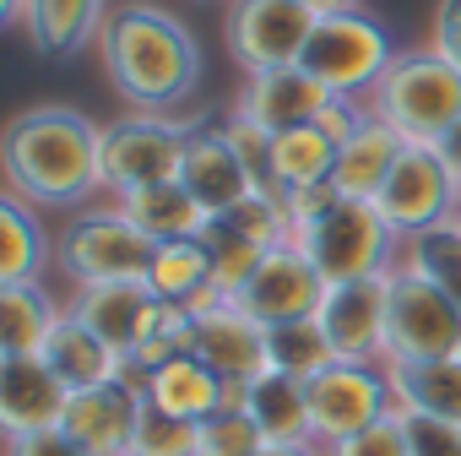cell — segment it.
I'll list each match as a JSON object with an SVG mask.
<instances>
[{
	"instance_id": "1",
	"label": "cell",
	"mask_w": 461,
	"mask_h": 456,
	"mask_svg": "<svg viewBox=\"0 0 461 456\" xmlns=\"http://www.w3.org/2000/svg\"><path fill=\"white\" fill-rule=\"evenodd\" d=\"M104 125L71 104H33L0 131V174L6 190L39 212H82L104 196L98 163Z\"/></svg>"
},
{
	"instance_id": "2",
	"label": "cell",
	"mask_w": 461,
	"mask_h": 456,
	"mask_svg": "<svg viewBox=\"0 0 461 456\" xmlns=\"http://www.w3.org/2000/svg\"><path fill=\"white\" fill-rule=\"evenodd\" d=\"M93 50L109 87L131 109H152V114L185 109L206 77V50L195 28L158 0H120Z\"/></svg>"
},
{
	"instance_id": "3",
	"label": "cell",
	"mask_w": 461,
	"mask_h": 456,
	"mask_svg": "<svg viewBox=\"0 0 461 456\" xmlns=\"http://www.w3.org/2000/svg\"><path fill=\"white\" fill-rule=\"evenodd\" d=\"M369 114H380L412 147H439V136L461 120V71L434 44L396 50L369 93Z\"/></svg>"
},
{
	"instance_id": "4",
	"label": "cell",
	"mask_w": 461,
	"mask_h": 456,
	"mask_svg": "<svg viewBox=\"0 0 461 456\" xmlns=\"http://www.w3.org/2000/svg\"><path fill=\"white\" fill-rule=\"evenodd\" d=\"M152 251L158 245L120 212V201H93L82 212H66V223L55 228V272L71 288L147 278Z\"/></svg>"
},
{
	"instance_id": "5",
	"label": "cell",
	"mask_w": 461,
	"mask_h": 456,
	"mask_svg": "<svg viewBox=\"0 0 461 456\" xmlns=\"http://www.w3.org/2000/svg\"><path fill=\"white\" fill-rule=\"evenodd\" d=\"M396 60V44L385 33V23L364 6H342L315 17V33L304 44V71L331 93V98H364L375 93V82L385 77V66Z\"/></svg>"
},
{
	"instance_id": "6",
	"label": "cell",
	"mask_w": 461,
	"mask_h": 456,
	"mask_svg": "<svg viewBox=\"0 0 461 456\" xmlns=\"http://www.w3.org/2000/svg\"><path fill=\"white\" fill-rule=\"evenodd\" d=\"M195 120L201 114L179 120V114H152V109H125L120 120H109L104 125V141H98L104 196H131V190L179 179L185 141H190Z\"/></svg>"
},
{
	"instance_id": "7",
	"label": "cell",
	"mask_w": 461,
	"mask_h": 456,
	"mask_svg": "<svg viewBox=\"0 0 461 456\" xmlns=\"http://www.w3.org/2000/svg\"><path fill=\"white\" fill-rule=\"evenodd\" d=\"M294 245L315 261V272L326 283H353V278L391 272L396 251H402V240L385 228V217L375 212V201H353V196H342L310 228H299Z\"/></svg>"
},
{
	"instance_id": "8",
	"label": "cell",
	"mask_w": 461,
	"mask_h": 456,
	"mask_svg": "<svg viewBox=\"0 0 461 456\" xmlns=\"http://www.w3.org/2000/svg\"><path fill=\"white\" fill-rule=\"evenodd\" d=\"M315 33V12L299 0H228L222 6V50L245 77L299 66Z\"/></svg>"
},
{
	"instance_id": "9",
	"label": "cell",
	"mask_w": 461,
	"mask_h": 456,
	"mask_svg": "<svg viewBox=\"0 0 461 456\" xmlns=\"http://www.w3.org/2000/svg\"><path fill=\"white\" fill-rule=\"evenodd\" d=\"M375 212L385 217V228L396 240H412L434 223L461 217V179H456V169L445 163L439 147H412L407 141V152L396 158L391 179L375 196Z\"/></svg>"
},
{
	"instance_id": "10",
	"label": "cell",
	"mask_w": 461,
	"mask_h": 456,
	"mask_svg": "<svg viewBox=\"0 0 461 456\" xmlns=\"http://www.w3.org/2000/svg\"><path fill=\"white\" fill-rule=\"evenodd\" d=\"M450 353H461V305L445 288L396 267L385 310V364H423Z\"/></svg>"
},
{
	"instance_id": "11",
	"label": "cell",
	"mask_w": 461,
	"mask_h": 456,
	"mask_svg": "<svg viewBox=\"0 0 461 456\" xmlns=\"http://www.w3.org/2000/svg\"><path fill=\"white\" fill-rule=\"evenodd\" d=\"M304 397H310V429H315L321 445L348 440L358 429H375L380 418L396 413V391H391L385 364L337 359V364H326L321 375L304 380Z\"/></svg>"
},
{
	"instance_id": "12",
	"label": "cell",
	"mask_w": 461,
	"mask_h": 456,
	"mask_svg": "<svg viewBox=\"0 0 461 456\" xmlns=\"http://www.w3.org/2000/svg\"><path fill=\"white\" fill-rule=\"evenodd\" d=\"M396 272V267H391ZM391 272L353 278V283H326V299L315 321L326 326L337 359L353 364H385V310H391Z\"/></svg>"
},
{
	"instance_id": "13",
	"label": "cell",
	"mask_w": 461,
	"mask_h": 456,
	"mask_svg": "<svg viewBox=\"0 0 461 456\" xmlns=\"http://www.w3.org/2000/svg\"><path fill=\"white\" fill-rule=\"evenodd\" d=\"M321 299H326V278L315 272V261H310L294 240H283V245H272V251L256 261V272H250V283L240 288L234 305H240L245 315H256L261 326H283V321L315 315Z\"/></svg>"
},
{
	"instance_id": "14",
	"label": "cell",
	"mask_w": 461,
	"mask_h": 456,
	"mask_svg": "<svg viewBox=\"0 0 461 456\" xmlns=\"http://www.w3.org/2000/svg\"><path fill=\"white\" fill-rule=\"evenodd\" d=\"M190 353L206 359L234 391L250 386V380H261V375L272 369V364H267V326H261L256 315H245L234 299H222V294H212V299L195 305Z\"/></svg>"
},
{
	"instance_id": "15",
	"label": "cell",
	"mask_w": 461,
	"mask_h": 456,
	"mask_svg": "<svg viewBox=\"0 0 461 456\" xmlns=\"http://www.w3.org/2000/svg\"><path fill=\"white\" fill-rule=\"evenodd\" d=\"M141 407H147V391H141V375L131 369V375H114V380H104V386L71 391L60 429H66L87 456H125L131 440H136Z\"/></svg>"
},
{
	"instance_id": "16",
	"label": "cell",
	"mask_w": 461,
	"mask_h": 456,
	"mask_svg": "<svg viewBox=\"0 0 461 456\" xmlns=\"http://www.w3.org/2000/svg\"><path fill=\"white\" fill-rule=\"evenodd\" d=\"M66 310L131 364L136 348H141V337L152 332L158 294L147 288V278H131V283H87V288H71L66 294Z\"/></svg>"
},
{
	"instance_id": "17",
	"label": "cell",
	"mask_w": 461,
	"mask_h": 456,
	"mask_svg": "<svg viewBox=\"0 0 461 456\" xmlns=\"http://www.w3.org/2000/svg\"><path fill=\"white\" fill-rule=\"evenodd\" d=\"M66 402L71 386L50 369L44 353H0V429L6 434L60 429Z\"/></svg>"
},
{
	"instance_id": "18",
	"label": "cell",
	"mask_w": 461,
	"mask_h": 456,
	"mask_svg": "<svg viewBox=\"0 0 461 456\" xmlns=\"http://www.w3.org/2000/svg\"><path fill=\"white\" fill-rule=\"evenodd\" d=\"M179 185L206 206V217H222V212H234L256 185L234 152V141H228V125L222 120H195L190 141H185V163H179Z\"/></svg>"
},
{
	"instance_id": "19",
	"label": "cell",
	"mask_w": 461,
	"mask_h": 456,
	"mask_svg": "<svg viewBox=\"0 0 461 456\" xmlns=\"http://www.w3.org/2000/svg\"><path fill=\"white\" fill-rule=\"evenodd\" d=\"M331 93L304 71V66H277V71H261V77H245V93L234 104V114L256 120L261 131H294V125H315L326 114Z\"/></svg>"
},
{
	"instance_id": "20",
	"label": "cell",
	"mask_w": 461,
	"mask_h": 456,
	"mask_svg": "<svg viewBox=\"0 0 461 456\" xmlns=\"http://www.w3.org/2000/svg\"><path fill=\"white\" fill-rule=\"evenodd\" d=\"M141 391H147L152 407H163L174 418H190V424H201V418H212L234 402V386L195 353H179V359L158 364L152 375H141Z\"/></svg>"
},
{
	"instance_id": "21",
	"label": "cell",
	"mask_w": 461,
	"mask_h": 456,
	"mask_svg": "<svg viewBox=\"0 0 461 456\" xmlns=\"http://www.w3.org/2000/svg\"><path fill=\"white\" fill-rule=\"evenodd\" d=\"M109 12H114L109 0H28L23 33L39 55L77 60V55H87V44H98Z\"/></svg>"
},
{
	"instance_id": "22",
	"label": "cell",
	"mask_w": 461,
	"mask_h": 456,
	"mask_svg": "<svg viewBox=\"0 0 461 456\" xmlns=\"http://www.w3.org/2000/svg\"><path fill=\"white\" fill-rule=\"evenodd\" d=\"M402 152H407V141H402L380 114H364V125H358L353 136H342V147H337L331 185H337L342 196H353V201H375Z\"/></svg>"
},
{
	"instance_id": "23",
	"label": "cell",
	"mask_w": 461,
	"mask_h": 456,
	"mask_svg": "<svg viewBox=\"0 0 461 456\" xmlns=\"http://www.w3.org/2000/svg\"><path fill=\"white\" fill-rule=\"evenodd\" d=\"M55 272V234L44 228V212L23 196H0V283H44Z\"/></svg>"
},
{
	"instance_id": "24",
	"label": "cell",
	"mask_w": 461,
	"mask_h": 456,
	"mask_svg": "<svg viewBox=\"0 0 461 456\" xmlns=\"http://www.w3.org/2000/svg\"><path fill=\"white\" fill-rule=\"evenodd\" d=\"M234 402L256 418V429H261L272 445L315 440V429H310V397H304V380H294V375L267 369L261 380L240 386V391H234Z\"/></svg>"
},
{
	"instance_id": "25",
	"label": "cell",
	"mask_w": 461,
	"mask_h": 456,
	"mask_svg": "<svg viewBox=\"0 0 461 456\" xmlns=\"http://www.w3.org/2000/svg\"><path fill=\"white\" fill-rule=\"evenodd\" d=\"M120 201V212L141 228L152 245H168V240H201V228L212 223L206 206L179 185V179H163V185H147V190H131V196H109Z\"/></svg>"
},
{
	"instance_id": "26",
	"label": "cell",
	"mask_w": 461,
	"mask_h": 456,
	"mask_svg": "<svg viewBox=\"0 0 461 456\" xmlns=\"http://www.w3.org/2000/svg\"><path fill=\"white\" fill-rule=\"evenodd\" d=\"M66 315L44 283H0V353H44Z\"/></svg>"
},
{
	"instance_id": "27",
	"label": "cell",
	"mask_w": 461,
	"mask_h": 456,
	"mask_svg": "<svg viewBox=\"0 0 461 456\" xmlns=\"http://www.w3.org/2000/svg\"><path fill=\"white\" fill-rule=\"evenodd\" d=\"M385 369H391V391L402 413L461 424V353L423 359V364H385Z\"/></svg>"
},
{
	"instance_id": "28",
	"label": "cell",
	"mask_w": 461,
	"mask_h": 456,
	"mask_svg": "<svg viewBox=\"0 0 461 456\" xmlns=\"http://www.w3.org/2000/svg\"><path fill=\"white\" fill-rule=\"evenodd\" d=\"M337 147H342V141H337L321 120H315V125L277 131V136H272V185H277V196L326 185L331 169H337Z\"/></svg>"
},
{
	"instance_id": "29",
	"label": "cell",
	"mask_w": 461,
	"mask_h": 456,
	"mask_svg": "<svg viewBox=\"0 0 461 456\" xmlns=\"http://www.w3.org/2000/svg\"><path fill=\"white\" fill-rule=\"evenodd\" d=\"M44 359H50V369H55L71 391H87V386L114 380V375H131V364H125L104 337H93L77 315H66V321H60V332L50 337Z\"/></svg>"
},
{
	"instance_id": "30",
	"label": "cell",
	"mask_w": 461,
	"mask_h": 456,
	"mask_svg": "<svg viewBox=\"0 0 461 456\" xmlns=\"http://www.w3.org/2000/svg\"><path fill=\"white\" fill-rule=\"evenodd\" d=\"M147 288L168 305H201L217 294V278H212V256L201 240H168L152 251V267H147Z\"/></svg>"
},
{
	"instance_id": "31",
	"label": "cell",
	"mask_w": 461,
	"mask_h": 456,
	"mask_svg": "<svg viewBox=\"0 0 461 456\" xmlns=\"http://www.w3.org/2000/svg\"><path fill=\"white\" fill-rule=\"evenodd\" d=\"M396 267L412 272V278H423V283H434V288H445L461 305V217L434 223V228H423V234L402 240Z\"/></svg>"
},
{
	"instance_id": "32",
	"label": "cell",
	"mask_w": 461,
	"mask_h": 456,
	"mask_svg": "<svg viewBox=\"0 0 461 456\" xmlns=\"http://www.w3.org/2000/svg\"><path fill=\"white\" fill-rule=\"evenodd\" d=\"M267 364H272L277 375L310 380V375H321L326 364H337V348H331L326 326H321L315 315H304V321L267 326Z\"/></svg>"
},
{
	"instance_id": "33",
	"label": "cell",
	"mask_w": 461,
	"mask_h": 456,
	"mask_svg": "<svg viewBox=\"0 0 461 456\" xmlns=\"http://www.w3.org/2000/svg\"><path fill=\"white\" fill-rule=\"evenodd\" d=\"M201 245H206V256H212V278H217V294H222V299H240V288L250 283L256 261L267 256L261 245H250L245 234H234L222 217H212V223L201 228Z\"/></svg>"
},
{
	"instance_id": "34",
	"label": "cell",
	"mask_w": 461,
	"mask_h": 456,
	"mask_svg": "<svg viewBox=\"0 0 461 456\" xmlns=\"http://www.w3.org/2000/svg\"><path fill=\"white\" fill-rule=\"evenodd\" d=\"M261 445H267V434L256 429V418L240 402H228L222 413L195 424V456H256Z\"/></svg>"
},
{
	"instance_id": "35",
	"label": "cell",
	"mask_w": 461,
	"mask_h": 456,
	"mask_svg": "<svg viewBox=\"0 0 461 456\" xmlns=\"http://www.w3.org/2000/svg\"><path fill=\"white\" fill-rule=\"evenodd\" d=\"M222 223L234 228V234H245L250 245H261V251H272V245L294 240V228H288V206H283V196H277V190H250L234 212H222Z\"/></svg>"
},
{
	"instance_id": "36",
	"label": "cell",
	"mask_w": 461,
	"mask_h": 456,
	"mask_svg": "<svg viewBox=\"0 0 461 456\" xmlns=\"http://www.w3.org/2000/svg\"><path fill=\"white\" fill-rule=\"evenodd\" d=\"M125 456H195V424L147 402L141 418H136V440H131Z\"/></svg>"
},
{
	"instance_id": "37",
	"label": "cell",
	"mask_w": 461,
	"mask_h": 456,
	"mask_svg": "<svg viewBox=\"0 0 461 456\" xmlns=\"http://www.w3.org/2000/svg\"><path fill=\"white\" fill-rule=\"evenodd\" d=\"M222 125H228V141H234V152H240L250 185H256V190H277V185H272V131H261V125L245 120V114H228Z\"/></svg>"
},
{
	"instance_id": "38",
	"label": "cell",
	"mask_w": 461,
	"mask_h": 456,
	"mask_svg": "<svg viewBox=\"0 0 461 456\" xmlns=\"http://www.w3.org/2000/svg\"><path fill=\"white\" fill-rule=\"evenodd\" d=\"M326 456H407V418H402V407L391 418H380L375 429H358L348 440H331Z\"/></svg>"
},
{
	"instance_id": "39",
	"label": "cell",
	"mask_w": 461,
	"mask_h": 456,
	"mask_svg": "<svg viewBox=\"0 0 461 456\" xmlns=\"http://www.w3.org/2000/svg\"><path fill=\"white\" fill-rule=\"evenodd\" d=\"M407 418V456H461V424H439V418Z\"/></svg>"
},
{
	"instance_id": "40",
	"label": "cell",
	"mask_w": 461,
	"mask_h": 456,
	"mask_svg": "<svg viewBox=\"0 0 461 456\" xmlns=\"http://www.w3.org/2000/svg\"><path fill=\"white\" fill-rule=\"evenodd\" d=\"M429 44L461 71V0H434V23H429Z\"/></svg>"
},
{
	"instance_id": "41",
	"label": "cell",
	"mask_w": 461,
	"mask_h": 456,
	"mask_svg": "<svg viewBox=\"0 0 461 456\" xmlns=\"http://www.w3.org/2000/svg\"><path fill=\"white\" fill-rule=\"evenodd\" d=\"M6 456H87L66 429H39V434H6Z\"/></svg>"
},
{
	"instance_id": "42",
	"label": "cell",
	"mask_w": 461,
	"mask_h": 456,
	"mask_svg": "<svg viewBox=\"0 0 461 456\" xmlns=\"http://www.w3.org/2000/svg\"><path fill=\"white\" fill-rule=\"evenodd\" d=\"M256 456H326V445H321V440H299V445H272V440H267Z\"/></svg>"
},
{
	"instance_id": "43",
	"label": "cell",
	"mask_w": 461,
	"mask_h": 456,
	"mask_svg": "<svg viewBox=\"0 0 461 456\" xmlns=\"http://www.w3.org/2000/svg\"><path fill=\"white\" fill-rule=\"evenodd\" d=\"M439 152H445V163H450V169H456V179H461V120L439 136Z\"/></svg>"
},
{
	"instance_id": "44",
	"label": "cell",
	"mask_w": 461,
	"mask_h": 456,
	"mask_svg": "<svg viewBox=\"0 0 461 456\" xmlns=\"http://www.w3.org/2000/svg\"><path fill=\"white\" fill-rule=\"evenodd\" d=\"M23 17H28V0H0V23L6 28H23Z\"/></svg>"
},
{
	"instance_id": "45",
	"label": "cell",
	"mask_w": 461,
	"mask_h": 456,
	"mask_svg": "<svg viewBox=\"0 0 461 456\" xmlns=\"http://www.w3.org/2000/svg\"><path fill=\"white\" fill-rule=\"evenodd\" d=\"M299 6H310L315 17H326V12H342V6H358V0H299Z\"/></svg>"
},
{
	"instance_id": "46",
	"label": "cell",
	"mask_w": 461,
	"mask_h": 456,
	"mask_svg": "<svg viewBox=\"0 0 461 456\" xmlns=\"http://www.w3.org/2000/svg\"><path fill=\"white\" fill-rule=\"evenodd\" d=\"M222 6H228V0H222Z\"/></svg>"
}]
</instances>
